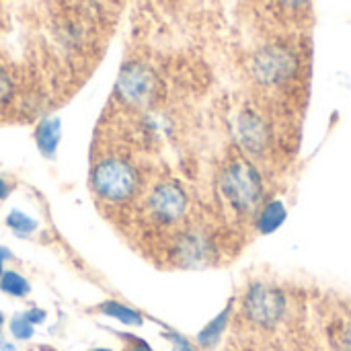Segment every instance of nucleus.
I'll return each instance as SVG.
<instances>
[{
	"label": "nucleus",
	"mask_w": 351,
	"mask_h": 351,
	"mask_svg": "<svg viewBox=\"0 0 351 351\" xmlns=\"http://www.w3.org/2000/svg\"><path fill=\"white\" fill-rule=\"evenodd\" d=\"M4 257H8V253H6V249H0V276H2V263H4L2 259Z\"/></svg>",
	"instance_id": "obj_21"
},
{
	"label": "nucleus",
	"mask_w": 351,
	"mask_h": 351,
	"mask_svg": "<svg viewBox=\"0 0 351 351\" xmlns=\"http://www.w3.org/2000/svg\"><path fill=\"white\" fill-rule=\"evenodd\" d=\"M0 329H2V315H0Z\"/></svg>",
	"instance_id": "obj_23"
},
{
	"label": "nucleus",
	"mask_w": 351,
	"mask_h": 351,
	"mask_svg": "<svg viewBox=\"0 0 351 351\" xmlns=\"http://www.w3.org/2000/svg\"><path fill=\"white\" fill-rule=\"evenodd\" d=\"M220 189L239 212H251L261 204L263 183L259 171L245 158L232 160L220 177Z\"/></svg>",
	"instance_id": "obj_2"
},
{
	"label": "nucleus",
	"mask_w": 351,
	"mask_h": 351,
	"mask_svg": "<svg viewBox=\"0 0 351 351\" xmlns=\"http://www.w3.org/2000/svg\"><path fill=\"white\" fill-rule=\"evenodd\" d=\"M12 95H14V82L10 80V76L4 70H0V105L8 103L12 99Z\"/></svg>",
	"instance_id": "obj_15"
},
{
	"label": "nucleus",
	"mask_w": 351,
	"mask_h": 351,
	"mask_svg": "<svg viewBox=\"0 0 351 351\" xmlns=\"http://www.w3.org/2000/svg\"><path fill=\"white\" fill-rule=\"evenodd\" d=\"M25 317H27V319H29V321H31L33 325H37V323H41V321L45 319V313H43V311H37V308H35V311H29V313H27Z\"/></svg>",
	"instance_id": "obj_18"
},
{
	"label": "nucleus",
	"mask_w": 351,
	"mask_h": 351,
	"mask_svg": "<svg viewBox=\"0 0 351 351\" xmlns=\"http://www.w3.org/2000/svg\"><path fill=\"white\" fill-rule=\"evenodd\" d=\"M278 4H282L288 10H302L311 4V0H276Z\"/></svg>",
	"instance_id": "obj_16"
},
{
	"label": "nucleus",
	"mask_w": 351,
	"mask_h": 351,
	"mask_svg": "<svg viewBox=\"0 0 351 351\" xmlns=\"http://www.w3.org/2000/svg\"><path fill=\"white\" fill-rule=\"evenodd\" d=\"M286 206L280 202V199H274L269 204L263 206V210L259 212V218H257V230L261 234H271L276 232L284 222H286Z\"/></svg>",
	"instance_id": "obj_9"
},
{
	"label": "nucleus",
	"mask_w": 351,
	"mask_h": 351,
	"mask_svg": "<svg viewBox=\"0 0 351 351\" xmlns=\"http://www.w3.org/2000/svg\"><path fill=\"white\" fill-rule=\"evenodd\" d=\"M99 311H101L103 315L111 317V319L121 321L123 325H132V327H140V325H142L140 313H136V311H132V308H128V306H123V304H119V302H115V300H109V302L101 304Z\"/></svg>",
	"instance_id": "obj_10"
},
{
	"label": "nucleus",
	"mask_w": 351,
	"mask_h": 351,
	"mask_svg": "<svg viewBox=\"0 0 351 351\" xmlns=\"http://www.w3.org/2000/svg\"><path fill=\"white\" fill-rule=\"evenodd\" d=\"M6 224H8L16 234H21V237L31 234V232L35 230V226H37L33 218H29L27 214H23V212H19V210H14V212H10V214H8Z\"/></svg>",
	"instance_id": "obj_13"
},
{
	"label": "nucleus",
	"mask_w": 351,
	"mask_h": 351,
	"mask_svg": "<svg viewBox=\"0 0 351 351\" xmlns=\"http://www.w3.org/2000/svg\"><path fill=\"white\" fill-rule=\"evenodd\" d=\"M148 212L162 224L181 220L187 212V195L177 183H160L148 195Z\"/></svg>",
	"instance_id": "obj_6"
},
{
	"label": "nucleus",
	"mask_w": 351,
	"mask_h": 351,
	"mask_svg": "<svg viewBox=\"0 0 351 351\" xmlns=\"http://www.w3.org/2000/svg\"><path fill=\"white\" fill-rule=\"evenodd\" d=\"M60 138H62V123L58 117L43 119L35 130V144H37L39 152L47 158H53L58 144H60Z\"/></svg>",
	"instance_id": "obj_8"
},
{
	"label": "nucleus",
	"mask_w": 351,
	"mask_h": 351,
	"mask_svg": "<svg viewBox=\"0 0 351 351\" xmlns=\"http://www.w3.org/2000/svg\"><path fill=\"white\" fill-rule=\"evenodd\" d=\"M90 185L99 199L107 204H123L136 195L140 181L136 169L128 160L119 156H107L95 165L90 173Z\"/></svg>",
	"instance_id": "obj_1"
},
{
	"label": "nucleus",
	"mask_w": 351,
	"mask_h": 351,
	"mask_svg": "<svg viewBox=\"0 0 351 351\" xmlns=\"http://www.w3.org/2000/svg\"><path fill=\"white\" fill-rule=\"evenodd\" d=\"M132 341H134V346L130 348L128 351H152L150 350V346L146 343V341H142V339H136V337H132Z\"/></svg>",
	"instance_id": "obj_19"
},
{
	"label": "nucleus",
	"mask_w": 351,
	"mask_h": 351,
	"mask_svg": "<svg viewBox=\"0 0 351 351\" xmlns=\"http://www.w3.org/2000/svg\"><path fill=\"white\" fill-rule=\"evenodd\" d=\"M173 341V351H195L191 348V343L187 339H183L181 335H169Z\"/></svg>",
	"instance_id": "obj_17"
},
{
	"label": "nucleus",
	"mask_w": 351,
	"mask_h": 351,
	"mask_svg": "<svg viewBox=\"0 0 351 351\" xmlns=\"http://www.w3.org/2000/svg\"><path fill=\"white\" fill-rule=\"evenodd\" d=\"M10 333L16 337V339H29L33 335V323L21 315V317H14L12 323H10Z\"/></svg>",
	"instance_id": "obj_14"
},
{
	"label": "nucleus",
	"mask_w": 351,
	"mask_h": 351,
	"mask_svg": "<svg viewBox=\"0 0 351 351\" xmlns=\"http://www.w3.org/2000/svg\"><path fill=\"white\" fill-rule=\"evenodd\" d=\"M298 56L284 43H265L251 58V74L263 86H280L296 76Z\"/></svg>",
	"instance_id": "obj_3"
},
{
	"label": "nucleus",
	"mask_w": 351,
	"mask_h": 351,
	"mask_svg": "<svg viewBox=\"0 0 351 351\" xmlns=\"http://www.w3.org/2000/svg\"><path fill=\"white\" fill-rule=\"evenodd\" d=\"M237 138L249 154H265L271 144V130L255 111H243L237 119Z\"/></svg>",
	"instance_id": "obj_7"
},
{
	"label": "nucleus",
	"mask_w": 351,
	"mask_h": 351,
	"mask_svg": "<svg viewBox=\"0 0 351 351\" xmlns=\"http://www.w3.org/2000/svg\"><path fill=\"white\" fill-rule=\"evenodd\" d=\"M346 343H348V350L351 351V329L348 331V337H346Z\"/></svg>",
	"instance_id": "obj_22"
},
{
	"label": "nucleus",
	"mask_w": 351,
	"mask_h": 351,
	"mask_svg": "<svg viewBox=\"0 0 351 351\" xmlns=\"http://www.w3.org/2000/svg\"><path fill=\"white\" fill-rule=\"evenodd\" d=\"M0 288H2L6 294H10V296H19V298L29 294V284H27V280H25L23 276L14 274V271H6V274H2V278H0Z\"/></svg>",
	"instance_id": "obj_12"
},
{
	"label": "nucleus",
	"mask_w": 351,
	"mask_h": 351,
	"mask_svg": "<svg viewBox=\"0 0 351 351\" xmlns=\"http://www.w3.org/2000/svg\"><path fill=\"white\" fill-rule=\"evenodd\" d=\"M228 315H230V306L228 308H224L199 335H197V341H199V346H204V348H214L216 343H218V339H220V335H222V331L226 329V323H228Z\"/></svg>",
	"instance_id": "obj_11"
},
{
	"label": "nucleus",
	"mask_w": 351,
	"mask_h": 351,
	"mask_svg": "<svg viewBox=\"0 0 351 351\" xmlns=\"http://www.w3.org/2000/svg\"><path fill=\"white\" fill-rule=\"evenodd\" d=\"M154 74L144 64H128L121 68L117 78V93L128 105H148L154 95Z\"/></svg>",
	"instance_id": "obj_5"
},
{
	"label": "nucleus",
	"mask_w": 351,
	"mask_h": 351,
	"mask_svg": "<svg viewBox=\"0 0 351 351\" xmlns=\"http://www.w3.org/2000/svg\"><path fill=\"white\" fill-rule=\"evenodd\" d=\"M245 313L253 323L261 327H274L282 321L286 313V298L278 288H271L267 284H255L247 292Z\"/></svg>",
	"instance_id": "obj_4"
},
{
	"label": "nucleus",
	"mask_w": 351,
	"mask_h": 351,
	"mask_svg": "<svg viewBox=\"0 0 351 351\" xmlns=\"http://www.w3.org/2000/svg\"><path fill=\"white\" fill-rule=\"evenodd\" d=\"M93 351H109V350H93Z\"/></svg>",
	"instance_id": "obj_24"
},
{
	"label": "nucleus",
	"mask_w": 351,
	"mask_h": 351,
	"mask_svg": "<svg viewBox=\"0 0 351 351\" xmlns=\"http://www.w3.org/2000/svg\"><path fill=\"white\" fill-rule=\"evenodd\" d=\"M6 193H8V185L4 183V179H0V199L6 197Z\"/></svg>",
	"instance_id": "obj_20"
}]
</instances>
